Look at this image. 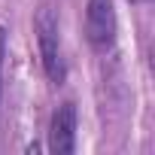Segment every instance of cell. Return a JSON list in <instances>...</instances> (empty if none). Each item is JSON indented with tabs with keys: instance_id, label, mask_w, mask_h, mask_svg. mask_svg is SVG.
I'll list each match as a JSON object with an SVG mask.
<instances>
[{
	"instance_id": "cell-2",
	"label": "cell",
	"mask_w": 155,
	"mask_h": 155,
	"mask_svg": "<svg viewBox=\"0 0 155 155\" xmlns=\"http://www.w3.org/2000/svg\"><path fill=\"white\" fill-rule=\"evenodd\" d=\"M116 31H119V18H116L113 0H88L85 3V37H88V43L97 52H107L116 43Z\"/></svg>"
},
{
	"instance_id": "cell-1",
	"label": "cell",
	"mask_w": 155,
	"mask_h": 155,
	"mask_svg": "<svg viewBox=\"0 0 155 155\" xmlns=\"http://www.w3.org/2000/svg\"><path fill=\"white\" fill-rule=\"evenodd\" d=\"M34 31H37V43H40V58H43V70L49 76L52 85H61L67 76V64H64V52H61V28H58V15L52 6H40L34 15Z\"/></svg>"
},
{
	"instance_id": "cell-3",
	"label": "cell",
	"mask_w": 155,
	"mask_h": 155,
	"mask_svg": "<svg viewBox=\"0 0 155 155\" xmlns=\"http://www.w3.org/2000/svg\"><path fill=\"white\" fill-rule=\"evenodd\" d=\"M49 149L58 155H70L76 149V104L64 101L49 122Z\"/></svg>"
},
{
	"instance_id": "cell-4",
	"label": "cell",
	"mask_w": 155,
	"mask_h": 155,
	"mask_svg": "<svg viewBox=\"0 0 155 155\" xmlns=\"http://www.w3.org/2000/svg\"><path fill=\"white\" fill-rule=\"evenodd\" d=\"M3 58H6V31L0 28V94H3Z\"/></svg>"
}]
</instances>
